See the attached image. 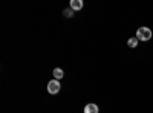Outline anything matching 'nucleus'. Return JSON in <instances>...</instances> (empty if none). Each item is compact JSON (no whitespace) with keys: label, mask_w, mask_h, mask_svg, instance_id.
<instances>
[{"label":"nucleus","mask_w":153,"mask_h":113,"mask_svg":"<svg viewBox=\"0 0 153 113\" xmlns=\"http://www.w3.org/2000/svg\"><path fill=\"white\" fill-rule=\"evenodd\" d=\"M152 29L150 28H146V26H143V28H139L138 31H136V38L138 40H141V41H149L150 38H152Z\"/></svg>","instance_id":"1"},{"label":"nucleus","mask_w":153,"mask_h":113,"mask_svg":"<svg viewBox=\"0 0 153 113\" xmlns=\"http://www.w3.org/2000/svg\"><path fill=\"white\" fill-rule=\"evenodd\" d=\"M60 89H61V84H60L58 80H52V81H49V83H48V92H49L51 95L58 93Z\"/></svg>","instance_id":"2"},{"label":"nucleus","mask_w":153,"mask_h":113,"mask_svg":"<svg viewBox=\"0 0 153 113\" xmlns=\"http://www.w3.org/2000/svg\"><path fill=\"white\" fill-rule=\"evenodd\" d=\"M71 9L72 11H80L83 9V0H71Z\"/></svg>","instance_id":"3"},{"label":"nucleus","mask_w":153,"mask_h":113,"mask_svg":"<svg viewBox=\"0 0 153 113\" xmlns=\"http://www.w3.org/2000/svg\"><path fill=\"white\" fill-rule=\"evenodd\" d=\"M98 112H100V109H98V106L94 104V103L87 104V106L84 107V113H98Z\"/></svg>","instance_id":"4"},{"label":"nucleus","mask_w":153,"mask_h":113,"mask_svg":"<svg viewBox=\"0 0 153 113\" xmlns=\"http://www.w3.org/2000/svg\"><path fill=\"white\" fill-rule=\"evenodd\" d=\"M63 75H65L63 69H60V67L54 69V77H55V80H60V78H63Z\"/></svg>","instance_id":"5"},{"label":"nucleus","mask_w":153,"mask_h":113,"mask_svg":"<svg viewBox=\"0 0 153 113\" xmlns=\"http://www.w3.org/2000/svg\"><path fill=\"white\" fill-rule=\"evenodd\" d=\"M138 38H136V37H132V38H129V41H127V46H129V47H136L138 46Z\"/></svg>","instance_id":"6"},{"label":"nucleus","mask_w":153,"mask_h":113,"mask_svg":"<svg viewBox=\"0 0 153 113\" xmlns=\"http://www.w3.org/2000/svg\"><path fill=\"white\" fill-rule=\"evenodd\" d=\"M65 16H66V17H72V16H74L72 9H65Z\"/></svg>","instance_id":"7"}]
</instances>
